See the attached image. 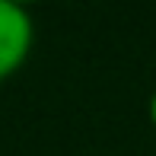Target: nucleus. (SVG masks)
Returning a JSON list of instances; mask_svg holds the SVG:
<instances>
[{
    "mask_svg": "<svg viewBox=\"0 0 156 156\" xmlns=\"http://www.w3.org/2000/svg\"><path fill=\"white\" fill-rule=\"evenodd\" d=\"M147 115H150V124L156 127V89L150 93V102H147Z\"/></svg>",
    "mask_w": 156,
    "mask_h": 156,
    "instance_id": "obj_2",
    "label": "nucleus"
},
{
    "mask_svg": "<svg viewBox=\"0 0 156 156\" xmlns=\"http://www.w3.org/2000/svg\"><path fill=\"white\" fill-rule=\"evenodd\" d=\"M35 41V26L26 6L0 0V83H6L26 61Z\"/></svg>",
    "mask_w": 156,
    "mask_h": 156,
    "instance_id": "obj_1",
    "label": "nucleus"
}]
</instances>
